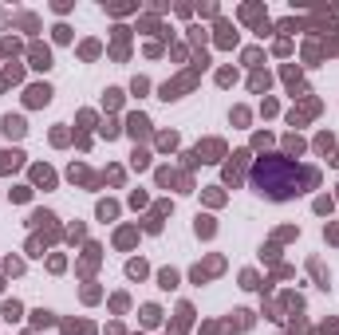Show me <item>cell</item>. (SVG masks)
<instances>
[{
  "label": "cell",
  "instance_id": "1",
  "mask_svg": "<svg viewBox=\"0 0 339 335\" xmlns=\"http://www.w3.org/2000/svg\"><path fill=\"white\" fill-rule=\"evenodd\" d=\"M292 174H296L292 162H284V158H265V162H260V174H256V185H260V193L284 201V198H292V193H300Z\"/></svg>",
  "mask_w": 339,
  "mask_h": 335
},
{
  "label": "cell",
  "instance_id": "2",
  "mask_svg": "<svg viewBox=\"0 0 339 335\" xmlns=\"http://www.w3.org/2000/svg\"><path fill=\"white\" fill-rule=\"evenodd\" d=\"M221 154H225V146L217 142V138H209L205 146H197V158H201V162H217Z\"/></svg>",
  "mask_w": 339,
  "mask_h": 335
},
{
  "label": "cell",
  "instance_id": "3",
  "mask_svg": "<svg viewBox=\"0 0 339 335\" xmlns=\"http://www.w3.org/2000/svg\"><path fill=\"white\" fill-rule=\"evenodd\" d=\"M44 103H51V87H44V83L28 87V107H44Z\"/></svg>",
  "mask_w": 339,
  "mask_h": 335
},
{
  "label": "cell",
  "instance_id": "4",
  "mask_svg": "<svg viewBox=\"0 0 339 335\" xmlns=\"http://www.w3.org/2000/svg\"><path fill=\"white\" fill-rule=\"evenodd\" d=\"M32 67H40V71H47V67H51V51H47V47H32Z\"/></svg>",
  "mask_w": 339,
  "mask_h": 335
},
{
  "label": "cell",
  "instance_id": "5",
  "mask_svg": "<svg viewBox=\"0 0 339 335\" xmlns=\"http://www.w3.org/2000/svg\"><path fill=\"white\" fill-rule=\"evenodd\" d=\"M245 158H249L245 150L233 154V162H229V170H225V178H229V182H237V178H241V170H245Z\"/></svg>",
  "mask_w": 339,
  "mask_h": 335
},
{
  "label": "cell",
  "instance_id": "6",
  "mask_svg": "<svg viewBox=\"0 0 339 335\" xmlns=\"http://www.w3.org/2000/svg\"><path fill=\"white\" fill-rule=\"evenodd\" d=\"M24 130H28V126H24V119H16V115H8V119H4V134H8V138H20Z\"/></svg>",
  "mask_w": 339,
  "mask_h": 335
},
{
  "label": "cell",
  "instance_id": "7",
  "mask_svg": "<svg viewBox=\"0 0 339 335\" xmlns=\"http://www.w3.org/2000/svg\"><path fill=\"white\" fill-rule=\"evenodd\" d=\"M20 162H24V154H20V150H0V170H16Z\"/></svg>",
  "mask_w": 339,
  "mask_h": 335
},
{
  "label": "cell",
  "instance_id": "8",
  "mask_svg": "<svg viewBox=\"0 0 339 335\" xmlns=\"http://www.w3.org/2000/svg\"><path fill=\"white\" fill-rule=\"evenodd\" d=\"M146 130H150V119H146V115H131V134L138 138V134H146Z\"/></svg>",
  "mask_w": 339,
  "mask_h": 335
},
{
  "label": "cell",
  "instance_id": "9",
  "mask_svg": "<svg viewBox=\"0 0 339 335\" xmlns=\"http://www.w3.org/2000/svg\"><path fill=\"white\" fill-rule=\"evenodd\" d=\"M32 178H36L40 185H51V182H56V174H51L47 166H36V170H32Z\"/></svg>",
  "mask_w": 339,
  "mask_h": 335
},
{
  "label": "cell",
  "instance_id": "10",
  "mask_svg": "<svg viewBox=\"0 0 339 335\" xmlns=\"http://www.w3.org/2000/svg\"><path fill=\"white\" fill-rule=\"evenodd\" d=\"M158 320H162V312H158L154 304H150V308H142V323H150V327H154Z\"/></svg>",
  "mask_w": 339,
  "mask_h": 335
},
{
  "label": "cell",
  "instance_id": "11",
  "mask_svg": "<svg viewBox=\"0 0 339 335\" xmlns=\"http://www.w3.org/2000/svg\"><path fill=\"white\" fill-rule=\"evenodd\" d=\"M158 284H162V288H174V284H177V272H174V268L158 272Z\"/></svg>",
  "mask_w": 339,
  "mask_h": 335
},
{
  "label": "cell",
  "instance_id": "12",
  "mask_svg": "<svg viewBox=\"0 0 339 335\" xmlns=\"http://www.w3.org/2000/svg\"><path fill=\"white\" fill-rule=\"evenodd\" d=\"M126 272H131L134 280H142V276H146V264H142V260H131V264H126Z\"/></svg>",
  "mask_w": 339,
  "mask_h": 335
},
{
  "label": "cell",
  "instance_id": "13",
  "mask_svg": "<svg viewBox=\"0 0 339 335\" xmlns=\"http://www.w3.org/2000/svg\"><path fill=\"white\" fill-rule=\"evenodd\" d=\"M197 237H213V221L209 217H197Z\"/></svg>",
  "mask_w": 339,
  "mask_h": 335
},
{
  "label": "cell",
  "instance_id": "14",
  "mask_svg": "<svg viewBox=\"0 0 339 335\" xmlns=\"http://www.w3.org/2000/svg\"><path fill=\"white\" fill-rule=\"evenodd\" d=\"M4 320H20V304H16V300L4 304Z\"/></svg>",
  "mask_w": 339,
  "mask_h": 335
},
{
  "label": "cell",
  "instance_id": "15",
  "mask_svg": "<svg viewBox=\"0 0 339 335\" xmlns=\"http://www.w3.org/2000/svg\"><path fill=\"white\" fill-rule=\"evenodd\" d=\"M115 213H118L115 201H103V205H99V217H103V221H107V217H115Z\"/></svg>",
  "mask_w": 339,
  "mask_h": 335
},
{
  "label": "cell",
  "instance_id": "16",
  "mask_svg": "<svg viewBox=\"0 0 339 335\" xmlns=\"http://www.w3.org/2000/svg\"><path fill=\"white\" fill-rule=\"evenodd\" d=\"M158 146H162V150H174L177 138H174V134H162V138H158Z\"/></svg>",
  "mask_w": 339,
  "mask_h": 335
},
{
  "label": "cell",
  "instance_id": "17",
  "mask_svg": "<svg viewBox=\"0 0 339 335\" xmlns=\"http://www.w3.org/2000/svg\"><path fill=\"white\" fill-rule=\"evenodd\" d=\"M268 87V75H252V91H265Z\"/></svg>",
  "mask_w": 339,
  "mask_h": 335
},
{
  "label": "cell",
  "instance_id": "18",
  "mask_svg": "<svg viewBox=\"0 0 339 335\" xmlns=\"http://www.w3.org/2000/svg\"><path fill=\"white\" fill-rule=\"evenodd\" d=\"M241 284H245V288H260V284H256V272H245V276H241Z\"/></svg>",
  "mask_w": 339,
  "mask_h": 335
},
{
  "label": "cell",
  "instance_id": "19",
  "mask_svg": "<svg viewBox=\"0 0 339 335\" xmlns=\"http://www.w3.org/2000/svg\"><path fill=\"white\" fill-rule=\"evenodd\" d=\"M51 323V312H36V327H47Z\"/></svg>",
  "mask_w": 339,
  "mask_h": 335
},
{
  "label": "cell",
  "instance_id": "20",
  "mask_svg": "<svg viewBox=\"0 0 339 335\" xmlns=\"http://www.w3.org/2000/svg\"><path fill=\"white\" fill-rule=\"evenodd\" d=\"M327 237H331V241H339V225H331V233H327Z\"/></svg>",
  "mask_w": 339,
  "mask_h": 335
}]
</instances>
